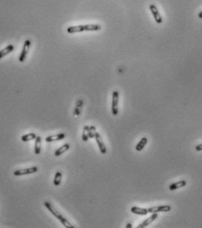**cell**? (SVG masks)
<instances>
[{"mask_svg": "<svg viewBox=\"0 0 202 228\" xmlns=\"http://www.w3.org/2000/svg\"><path fill=\"white\" fill-rule=\"evenodd\" d=\"M70 148V145H69V144H65V145H62L61 147H59V148L55 151V156H56V157L61 156L62 154H63L64 152H66Z\"/></svg>", "mask_w": 202, "mask_h": 228, "instance_id": "5bb4252c", "label": "cell"}, {"mask_svg": "<svg viewBox=\"0 0 202 228\" xmlns=\"http://www.w3.org/2000/svg\"><path fill=\"white\" fill-rule=\"evenodd\" d=\"M131 212L136 214V215H141V216H145L148 214V210L145 208H140L134 206V207L131 208Z\"/></svg>", "mask_w": 202, "mask_h": 228, "instance_id": "30bf717a", "label": "cell"}, {"mask_svg": "<svg viewBox=\"0 0 202 228\" xmlns=\"http://www.w3.org/2000/svg\"><path fill=\"white\" fill-rule=\"evenodd\" d=\"M157 217H158V214H157V213H151L150 217L146 218L142 223H141L140 225H138L137 228H144L146 227V226H150L151 223H153V222L155 221V219L157 218Z\"/></svg>", "mask_w": 202, "mask_h": 228, "instance_id": "52a82bcc", "label": "cell"}, {"mask_svg": "<svg viewBox=\"0 0 202 228\" xmlns=\"http://www.w3.org/2000/svg\"><path fill=\"white\" fill-rule=\"evenodd\" d=\"M126 227H127V228H131V227H132V225H131V224H128V225L126 226Z\"/></svg>", "mask_w": 202, "mask_h": 228, "instance_id": "603a6c76", "label": "cell"}, {"mask_svg": "<svg viewBox=\"0 0 202 228\" xmlns=\"http://www.w3.org/2000/svg\"><path fill=\"white\" fill-rule=\"evenodd\" d=\"M42 151V137L40 136H37L35 138V144H34V153L36 155H39Z\"/></svg>", "mask_w": 202, "mask_h": 228, "instance_id": "8fae6325", "label": "cell"}, {"mask_svg": "<svg viewBox=\"0 0 202 228\" xmlns=\"http://www.w3.org/2000/svg\"><path fill=\"white\" fill-rule=\"evenodd\" d=\"M14 49V46L11 45V44H9L8 46H6L5 49H3L2 50H0V59L5 57V56H7L8 54H10L11 52L13 51Z\"/></svg>", "mask_w": 202, "mask_h": 228, "instance_id": "7c38bea8", "label": "cell"}, {"mask_svg": "<svg viewBox=\"0 0 202 228\" xmlns=\"http://www.w3.org/2000/svg\"><path fill=\"white\" fill-rule=\"evenodd\" d=\"M94 138L96 139V142H97V144L99 145L100 152H101L102 154H105L106 151H106V147H105V145L104 144L103 139L101 138V136L99 135V133L96 132V133H95V137H94Z\"/></svg>", "mask_w": 202, "mask_h": 228, "instance_id": "ba28073f", "label": "cell"}, {"mask_svg": "<svg viewBox=\"0 0 202 228\" xmlns=\"http://www.w3.org/2000/svg\"><path fill=\"white\" fill-rule=\"evenodd\" d=\"M62 178V174L60 171H58L56 173L55 177H54V185L55 186H59L61 184Z\"/></svg>", "mask_w": 202, "mask_h": 228, "instance_id": "ac0fdd59", "label": "cell"}, {"mask_svg": "<svg viewBox=\"0 0 202 228\" xmlns=\"http://www.w3.org/2000/svg\"><path fill=\"white\" fill-rule=\"evenodd\" d=\"M89 126H84L83 130V134H82V139L83 142H87L89 139Z\"/></svg>", "mask_w": 202, "mask_h": 228, "instance_id": "44dd1931", "label": "cell"}, {"mask_svg": "<svg viewBox=\"0 0 202 228\" xmlns=\"http://www.w3.org/2000/svg\"><path fill=\"white\" fill-rule=\"evenodd\" d=\"M65 137H66V135L64 133H58V134H56V135L48 136L45 138V141L48 142V143H51V142H56V141L64 139Z\"/></svg>", "mask_w": 202, "mask_h": 228, "instance_id": "9c48e42d", "label": "cell"}, {"mask_svg": "<svg viewBox=\"0 0 202 228\" xmlns=\"http://www.w3.org/2000/svg\"><path fill=\"white\" fill-rule=\"evenodd\" d=\"M147 143H148V138L145 137H142V138L138 142V144L136 145V146H135V150L137 151H142L143 150V148L146 146V145H147Z\"/></svg>", "mask_w": 202, "mask_h": 228, "instance_id": "e0dca14e", "label": "cell"}, {"mask_svg": "<svg viewBox=\"0 0 202 228\" xmlns=\"http://www.w3.org/2000/svg\"><path fill=\"white\" fill-rule=\"evenodd\" d=\"M38 171L37 166H33V167H28V168H23V169H17L13 172V174L15 176H22V175H26V174H34Z\"/></svg>", "mask_w": 202, "mask_h": 228, "instance_id": "3957f363", "label": "cell"}, {"mask_svg": "<svg viewBox=\"0 0 202 228\" xmlns=\"http://www.w3.org/2000/svg\"><path fill=\"white\" fill-rule=\"evenodd\" d=\"M84 31V25H80V26H70L67 28V32L69 34H74V33H80V32Z\"/></svg>", "mask_w": 202, "mask_h": 228, "instance_id": "4fadbf2b", "label": "cell"}, {"mask_svg": "<svg viewBox=\"0 0 202 228\" xmlns=\"http://www.w3.org/2000/svg\"><path fill=\"white\" fill-rule=\"evenodd\" d=\"M186 185V181H179V182H174V183H171V185L169 186L170 190H176L177 188H183Z\"/></svg>", "mask_w": 202, "mask_h": 228, "instance_id": "9a60e30c", "label": "cell"}, {"mask_svg": "<svg viewBox=\"0 0 202 228\" xmlns=\"http://www.w3.org/2000/svg\"><path fill=\"white\" fill-rule=\"evenodd\" d=\"M119 92L118 91H114L113 93V100H112V114L114 115H117L119 114Z\"/></svg>", "mask_w": 202, "mask_h": 228, "instance_id": "7a4b0ae2", "label": "cell"}, {"mask_svg": "<svg viewBox=\"0 0 202 228\" xmlns=\"http://www.w3.org/2000/svg\"><path fill=\"white\" fill-rule=\"evenodd\" d=\"M44 206L45 207L47 208V210L51 212L52 215H54L56 218L61 222V223L63 225V226L64 227H66V228H74L75 226H73L72 224L70 223L69 220H68L67 218H64L63 216H62V214H61V212L57 210L56 208L55 207L52 203H50L49 202H44Z\"/></svg>", "mask_w": 202, "mask_h": 228, "instance_id": "6da1fadb", "label": "cell"}, {"mask_svg": "<svg viewBox=\"0 0 202 228\" xmlns=\"http://www.w3.org/2000/svg\"><path fill=\"white\" fill-rule=\"evenodd\" d=\"M82 106H83V100H78L77 102V106H76V109H75V111H74V114L78 116L80 113H81V110H82Z\"/></svg>", "mask_w": 202, "mask_h": 228, "instance_id": "ffe728a7", "label": "cell"}, {"mask_svg": "<svg viewBox=\"0 0 202 228\" xmlns=\"http://www.w3.org/2000/svg\"><path fill=\"white\" fill-rule=\"evenodd\" d=\"M199 18H200V19H202V11L199 13Z\"/></svg>", "mask_w": 202, "mask_h": 228, "instance_id": "cb8c5ba5", "label": "cell"}, {"mask_svg": "<svg viewBox=\"0 0 202 228\" xmlns=\"http://www.w3.org/2000/svg\"><path fill=\"white\" fill-rule=\"evenodd\" d=\"M101 29V26L98 24H89V25H84V31L94 32L99 31Z\"/></svg>", "mask_w": 202, "mask_h": 228, "instance_id": "2e32d148", "label": "cell"}, {"mask_svg": "<svg viewBox=\"0 0 202 228\" xmlns=\"http://www.w3.org/2000/svg\"><path fill=\"white\" fill-rule=\"evenodd\" d=\"M30 47H31V42H30V40H26V41H25V42H24V46H23V49H22V51H21L20 57H19L20 62H24V61L26 60Z\"/></svg>", "mask_w": 202, "mask_h": 228, "instance_id": "5b68a950", "label": "cell"}, {"mask_svg": "<svg viewBox=\"0 0 202 228\" xmlns=\"http://www.w3.org/2000/svg\"><path fill=\"white\" fill-rule=\"evenodd\" d=\"M150 12H152V14H153V17H154V19H155V22H156L157 24H161V23L163 22V18H162V16L160 15V12H158L157 8H156V6H155V5H150Z\"/></svg>", "mask_w": 202, "mask_h": 228, "instance_id": "8992f818", "label": "cell"}, {"mask_svg": "<svg viewBox=\"0 0 202 228\" xmlns=\"http://www.w3.org/2000/svg\"><path fill=\"white\" fill-rule=\"evenodd\" d=\"M36 134L35 133H28L26 135H23L21 137V140L22 142H28V141H31L36 138Z\"/></svg>", "mask_w": 202, "mask_h": 228, "instance_id": "d6986e66", "label": "cell"}, {"mask_svg": "<svg viewBox=\"0 0 202 228\" xmlns=\"http://www.w3.org/2000/svg\"><path fill=\"white\" fill-rule=\"evenodd\" d=\"M195 150L198 151H202V144L200 145H198L196 147H195Z\"/></svg>", "mask_w": 202, "mask_h": 228, "instance_id": "7402d4cb", "label": "cell"}, {"mask_svg": "<svg viewBox=\"0 0 202 228\" xmlns=\"http://www.w3.org/2000/svg\"><path fill=\"white\" fill-rule=\"evenodd\" d=\"M148 212L149 213H158V212H168L171 210L170 205H156L153 207L148 208Z\"/></svg>", "mask_w": 202, "mask_h": 228, "instance_id": "277c9868", "label": "cell"}]
</instances>
